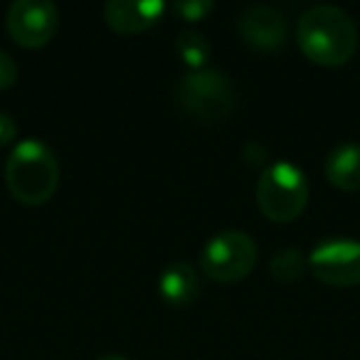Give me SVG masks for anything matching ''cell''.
<instances>
[{"label": "cell", "mask_w": 360, "mask_h": 360, "mask_svg": "<svg viewBox=\"0 0 360 360\" xmlns=\"http://www.w3.org/2000/svg\"><path fill=\"white\" fill-rule=\"evenodd\" d=\"M299 47L321 67H340L358 50V27L338 6H314L301 13L296 25Z\"/></svg>", "instance_id": "6da1fadb"}, {"label": "cell", "mask_w": 360, "mask_h": 360, "mask_svg": "<svg viewBox=\"0 0 360 360\" xmlns=\"http://www.w3.org/2000/svg\"><path fill=\"white\" fill-rule=\"evenodd\" d=\"M6 183L22 205H42L60 186V163L47 143L25 139L15 143L6 160Z\"/></svg>", "instance_id": "7a4b0ae2"}, {"label": "cell", "mask_w": 360, "mask_h": 360, "mask_svg": "<svg viewBox=\"0 0 360 360\" xmlns=\"http://www.w3.org/2000/svg\"><path fill=\"white\" fill-rule=\"evenodd\" d=\"M309 202V180L291 160H276L257 183V205L271 222H294Z\"/></svg>", "instance_id": "3957f363"}, {"label": "cell", "mask_w": 360, "mask_h": 360, "mask_svg": "<svg viewBox=\"0 0 360 360\" xmlns=\"http://www.w3.org/2000/svg\"><path fill=\"white\" fill-rule=\"evenodd\" d=\"M175 106L200 121H220L235 109V84L225 72L198 70L180 77L173 91Z\"/></svg>", "instance_id": "277c9868"}, {"label": "cell", "mask_w": 360, "mask_h": 360, "mask_svg": "<svg viewBox=\"0 0 360 360\" xmlns=\"http://www.w3.org/2000/svg\"><path fill=\"white\" fill-rule=\"evenodd\" d=\"M257 242L247 232L222 230L200 250V271L212 281L232 284L250 276L257 264Z\"/></svg>", "instance_id": "5b68a950"}, {"label": "cell", "mask_w": 360, "mask_h": 360, "mask_svg": "<svg viewBox=\"0 0 360 360\" xmlns=\"http://www.w3.org/2000/svg\"><path fill=\"white\" fill-rule=\"evenodd\" d=\"M309 269L319 281L338 289L360 284V242L348 237L323 240L309 255Z\"/></svg>", "instance_id": "8992f818"}, {"label": "cell", "mask_w": 360, "mask_h": 360, "mask_svg": "<svg viewBox=\"0 0 360 360\" xmlns=\"http://www.w3.org/2000/svg\"><path fill=\"white\" fill-rule=\"evenodd\" d=\"M6 25L18 45L42 47L55 37L60 27V13L50 0H15L8 8Z\"/></svg>", "instance_id": "52a82bcc"}, {"label": "cell", "mask_w": 360, "mask_h": 360, "mask_svg": "<svg viewBox=\"0 0 360 360\" xmlns=\"http://www.w3.org/2000/svg\"><path fill=\"white\" fill-rule=\"evenodd\" d=\"M237 30L255 50L274 52L286 42V18L279 8L257 3L240 13Z\"/></svg>", "instance_id": "ba28073f"}, {"label": "cell", "mask_w": 360, "mask_h": 360, "mask_svg": "<svg viewBox=\"0 0 360 360\" xmlns=\"http://www.w3.org/2000/svg\"><path fill=\"white\" fill-rule=\"evenodd\" d=\"M165 13L160 0H109L104 6V20L119 35H136L153 27Z\"/></svg>", "instance_id": "9c48e42d"}, {"label": "cell", "mask_w": 360, "mask_h": 360, "mask_svg": "<svg viewBox=\"0 0 360 360\" xmlns=\"http://www.w3.org/2000/svg\"><path fill=\"white\" fill-rule=\"evenodd\" d=\"M158 291L170 306H188L200 294V274L191 262H173L160 271Z\"/></svg>", "instance_id": "30bf717a"}, {"label": "cell", "mask_w": 360, "mask_h": 360, "mask_svg": "<svg viewBox=\"0 0 360 360\" xmlns=\"http://www.w3.org/2000/svg\"><path fill=\"white\" fill-rule=\"evenodd\" d=\"M326 178L343 193H360V143H340L326 155Z\"/></svg>", "instance_id": "8fae6325"}, {"label": "cell", "mask_w": 360, "mask_h": 360, "mask_svg": "<svg viewBox=\"0 0 360 360\" xmlns=\"http://www.w3.org/2000/svg\"><path fill=\"white\" fill-rule=\"evenodd\" d=\"M309 269V257H304V252L296 250V247H284V250H276L274 257L269 259V271L276 281L281 284H291V281H299L304 276V271Z\"/></svg>", "instance_id": "7c38bea8"}, {"label": "cell", "mask_w": 360, "mask_h": 360, "mask_svg": "<svg viewBox=\"0 0 360 360\" xmlns=\"http://www.w3.org/2000/svg\"><path fill=\"white\" fill-rule=\"evenodd\" d=\"M175 52H178L180 60L191 67V72L205 70L207 60H210V42L200 32L183 30L175 37Z\"/></svg>", "instance_id": "4fadbf2b"}, {"label": "cell", "mask_w": 360, "mask_h": 360, "mask_svg": "<svg viewBox=\"0 0 360 360\" xmlns=\"http://www.w3.org/2000/svg\"><path fill=\"white\" fill-rule=\"evenodd\" d=\"M212 8H215L212 0H180V3L173 6V11L178 13L183 20L195 22V20H202L207 13H212Z\"/></svg>", "instance_id": "5bb4252c"}, {"label": "cell", "mask_w": 360, "mask_h": 360, "mask_svg": "<svg viewBox=\"0 0 360 360\" xmlns=\"http://www.w3.org/2000/svg\"><path fill=\"white\" fill-rule=\"evenodd\" d=\"M18 82V65L8 52L0 50V89H11Z\"/></svg>", "instance_id": "9a60e30c"}, {"label": "cell", "mask_w": 360, "mask_h": 360, "mask_svg": "<svg viewBox=\"0 0 360 360\" xmlns=\"http://www.w3.org/2000/svg\"><path fill=\"white\" fill-rule=\"evenodd\" d=\"M18 136V124L8 111H0V146L13 143V139Z\"/></svg>", "instance_id": "2e32d148"}, {"label": "cell", "mask_w": 360, "mask_h": 360, "mask_svg": "<svg viewBox=\"0 0 360 360\" xmlns=\"http://www.w3.org/2000/svg\"><path fill=\"white\" fill-rule=\"evenodd\" d=\"M96 360H129V358H124V355H116V353H109V355H101V358H96Z\"/></svg>", "instance_id": "e0dca14e"}]
</instances>
